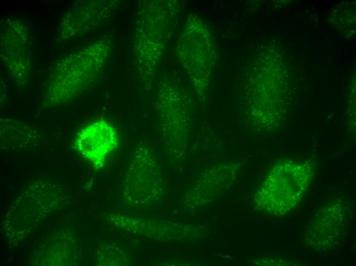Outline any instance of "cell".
<instances>
[{
  "mask_svg": "<svg viewBox=\"0 0 356 266\" xmlns=\"http://www.w3.org/2000/svg\"><path fill=\"white\" fill-rule=\"evenodd\" d=\"M125 176V204L137 208L150 207L159 198V176L152 156L139 151Z\"/></svg>",
  "mask_w": 356,
  "mask_h": 266,
  "instance_id": "6da1fadb",
  "label": "cell"
},
{
  "mask_svg": "<svg viewBox=\"0 0 356 266\" xmlns=\"http://www.w3.org/2000/svg\"><path fill=\"white\" fill-rule=\"evenodd\" d=\"M287 164L282 169V177L272 190V211L284 214L293 209L300 202L309 182L310 173L304 165Z\"/></svg>",
  "mask_w": 356,
  "mask_h": 266,
  "instance_id": "7a4b0ae2",
  "label": "cell"
},
{
  "mask_svg": "<svg viewBox=\"0 0 356 266\" xmlns=\"http://www.w3.org/2000/svg\"><path fill=\"white\" fill-rule=\"evenodd\" d=\"M118 143L116 130L108 123L101 120L82 129L77 136L75 145L81 154L100 167Z\"/></svg>",
  "mask_w": 356,
  "mask_h": 266,
  "instance_id": "3957f363",
  "label": "cell"
}]
</instances>
